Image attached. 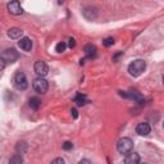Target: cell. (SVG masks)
I'll list each match as a JSON object with an SVG mask.
<instances>
[{"label":"cell","mask_w":164,"mask_h":164,"mask_svg":"<svg viewBox=\"0 0 164 164\" xmlns=\"http://www.w3.org/2000/svg\"><path fill=\"white\" fill-rule=\"evenodd\" d=\"M63 1H64V0H58V3H59V4H62Z\"/></svg>","instance_id":"cell-27"},{"label":"cell","mask_w":164,"mask_h":164,"mask_svg":"<svg viewBox=\"0 0 164 164\" xmlns=\"http://www.w3.org/2000/svg\"><path fill=\"white\" fill-rule=\"evenodd\" d=\"M75 102L77 103V105L82 106V105H85V104L87 103V100H86V96H85V95H81V94H78V95L76 96Z\"/></svg>","instance_id":"cell-18"},{"label":"cell","mask_w":164,"mask_h":164,"mask_svg":"<svg viewBox=\"0 0 164 164\" xmlns=\"http://www.w3.org/2000/svg\"><path fill=\"white\" fill-rule=\"evenodd\" d=\"M22 163H23V158L21 154H18V153L14 154L9 159V164H22Z\"/></svg>","instance_id":"cell-17"},{"label":"cell","mask_w":164,"mask_h":164,"mask_svg":"<svg viewBox=\"0 0 164 164\" xmlns=\"http://www.w3.org/2000/svg\"><path fill=\"white\" fill-rule=\"evenodd\" d=\"M71 113H72L73 118H77V110H76V109H72V110H71Z\"/></svg>","instance_id":"cell-25"},{"label":"cell","mask_w":164,"mask_h":164,"mask_svg":"<svg viewBox=\"0 0 164 164\" xmlns=\"http://www.w3.org/2000/svg\"><path fill=\"white\" fill-rule=\"evenodd\" d=\"M5 60H3V59H1V60H0V69H1V71H4V68H5Z\"/></svg>","instance_id":"cell-24"},{"label":"cell","mask_w":164,"mask_h":164,"mask_svg":"<svg viewBox=\"0 0 164 164\" xmlns=\"http://www.w3.org/2000/svg\"><path fill=\"white\" fill-rule=\"evenodd\" d=\"M163 128H164V123H163Z\"/></svg>","instance_id":"cell-29"},{"label":"cell","mask_w":164,"mask_h":164,"mask_svg":"<svg viewBox=\"0 0 164 164\" xmlns=\"http://www.w3.org/2000/svg\"><path fill=\"white\" fill-rule=\"evenodd\" d=\"M119 95L126 97V99H131L133 102H144V96L137 91H119Z\"/></svg>","instance_id":"cell-7"},{"label":"cell","mask_w":164,"mask_h":164,"mask_svg":"<svg viewBox=\"0 0 164 164\" xmlns=\"http://www.w3.org/2000/svg\"><path fill=\"white\" fill-rule=\"evenodd\" d=\"M18 46L22 49L23 51H30L32 49V41L28 37H21L18 41Z\"/></svg>","instance_id":"cell-11"},{"label":"cell","mask_w":164,"mask_h":164,"mask_svg":"<svg viewBox=\"0 0 164 164\" xmlns=\"http://www.w3.org/2000/svg\"><path fill=\"white\" fill-rule=\"evenodd\" d=\"M124 163L126 164H137L140 163V155L137 153H131L124 158Z\"/></svg>","instance_id":"cell-13"},{"label":"cell","mask_w":164,"mask_h":164,"mask_svg":"<svg viewBox=\"0 0 164 164\" xmlns=\"http://www.w3.org/2000/svg\"><path fill=\"white\" fill-rule=\"evenodd\" d=\"M1 59L8 63H14L18 59V53L16 51V49H5L1 53Z\"/></svg>","instance_id":"cell-5"},{"label":"cell","mask_w":164,"mask_h":164,"mask_svg":"<svg viewBox=\"0 0 164 164\" xmlns=\"http://www.w3.org/2000/svg\"><path fill=\"white\" fill-rule=\"evenodd\" d=\"M65 49H67V44L59 43V44H57V46H55V51H57V53H63V51H65Z\"/></svg>","instance_id":"cell-19"},{"label":"cell","mask_w":164,"mask_h":164,"mask_svg":"<svg viewBox=\"0 0 164 164\" xmlns=\"http://www.w3.org/2000/svg\"><path fill=\"white\" fill-rule=\"evenodd\" d=\"M82 14L85 17L86 19L89 21H95L97 18V10L95 8H92V6H87L82 10Z\"/></svg>","instance_id":"cell-10"},{"label":"cell","mask_w":164,"mask_h":164,"mask_svg":"<svg viewBox=\"0 0 164 164\" xmlns=\"http://www.w3.org/2000/svg\"><path fill=\"white\" fill-rule=\"evenodd\" d=\"M32 86H33V89H35V91L36 92H39V94H45L48 91V89H49V83L48 81L45 80L44 77H37L36 80H33V83H32Z\"/></svg>","instance_id":"cell-4"},{"label":"cell","mask_w":164,"mask_h":164,"mask_svg":"<svg viewBox=\"0 0 164 164\" xmlns=\"http://www.w3.org/2000/svg\"><path fill=\"white\" fill-rule=\"evenodd\" d=\"M13 83H14V87L19 91H24L28 86V82H27V78H26V75L23 72L18 71L14 75V78H13Z\"/></svg>","instance_id":"cell-2"},{"label":"cell","mask_w":164,"mask_h":164,"mask_svg":"<svg viewBox=\"0 0 164 164\" xmlns=\"http://www.w3.org/2000/svg\"><path fill=\"white\" fill-rule=\"evenodd\" d=\"M22 35H23V31L21 28H18V27H13V28H10L8 31V36L10 37V39H13V40L21 39V37H22Z\"/></svg>","instance_id":"cell-14"},{"label":"cell","mask_w":164,"mask_h":164,"mask_svg":"<svg viewBox=\"0 0 164 164\" xmlns=\"http://www.w3.org/2000/svg\"><path fill=\"white\" fill-rule=\"evenodd\" d=\"M150 131H151V127H150V124L148 122H141V123H138L137 127H136V132L140 136H148L150 133Z\"/></svg>","instance_id":"cell-9"},{"label":"cell","mask_w":164,"mask_h":164,"mask_svg":"<svg viewBox=\"0 0 164 164\" xmlns=\"http://www.w3.org/2000/svg\"><path fill=\"white\" fill-rule=\"evenodd\" d=\"M132 149H133V141L128 137L121 138L117 144V150L121 154H128V153H131Z\"/></svg>","instance_id":"cell-3"},{"label":"cell","mask_w":164,"mask_h":164,"mask_svg":"<svg viewBox=\"0 0 164 164\" xmlns=\"http://www.w3.org/2000/svg\"><path fill=\"white\" fill-rule=\"evenodd\" d=\"M53 164H64V160H63L62 158H57L53 160Z\"/></svg>","instance_id":"cell-23"},{"label":"cell","mask_w":164,"mask_h":164,"mask_svg":"<svg viewBox=\"0 0 164 164\" xmlns=\"http://www.w3.org/2000/svg\"><path fill=\"white\" fill-rule=\"evenodd\" d=\"M6 8H8V12L13 16H21L23 13V8L18 0H12Z\"/></svg>","instance_id":"cell-6"},{"label":"cell","mask_w":164,"mask_h":164,"mask_svg":"<svg viewBox=\"0 0 164 164\" xmlns=\"http://www.w3.org/2000/svg\"><path fill=\"white\" fill-rule=\"evenodd\" d=\"M163 83H164V76H163Z\"/></svg>","instance_id":"cell-28"},{"label":"cell","mask_w":164,"mask_h":164,"mask_svg":"<svg viewBox=\"0 0 164 164\" xmlns=\"http://www.w3.org/2000/svg\"><path fill=\"white\" fill-rule=\"evenodd\" d=\"M80 163H91V162H90V160H81V162H80Z\"/></svg>","instance_id":"cell-26"},{"label":"cell","mask_w":164,"mask_h":164,"mask_svg":"<svg viewBox=\"0 0 164 164\" xmlns=\"http://www.w3.org/2000/svg\"><path fill=\"white\" fill-rule=\"evenodd\" d=\"M40 105H41V102H40L39 97H31L30 99V108L31 109L37 110L40 108Z\"/></svg>","instance_id":"cell-16"},{"label":"cell","mask_w":164,"mask_h":164,"mask_svg":"<svg viewBox=\"0 0 164 164\" xmlns=\"http://www.w3.org/2000/svg\"><path fill=\"white\" fill-rule=\"evenodd\" d=\"M113 44H114V39H111V37H108V39L103 40V45H104V46H106V48L111 46Z\"/></svg>","instance_id":"cell-20"},{"label":"cell","mask_w":164,"mask_h":164,"mask_svg":"<svg viewBox=\"0 0 164 164\" xmlns=\"http://www.w3.org/2000/svg\"><path fill=\"white\" fill-rule=\"evenodd\" d=\"M35 72H36V75L37 76H40V77H45V76L48 75V72H49V67H48V64L45 62H36L35 63Z\"/></svg>","instance_id":"cell-8"},{"label":"cell","mask_w":164,"mask_h":164,"mask_svg":"<svg viewBox=\"0 0 164 164\" xmlns=\"http://www.w3.org/2000/svg\"><path fill=\"white\" fill-rule=\"evenodd\" d=\"M72 148H73V144L71 141H65L64 144H63V149L64 150H71Z\"/></svg>","instance_id":"cell-21"},{"label":"cell","mask_w":164,"mask_h":164,"mask_svg":"<svg viewBox=\"0 0 164 164\" xmlns=\"http://www.w3.org/2000/svg\"><path fill=\"white\" fill-rule=\"evenodd\" d=\"M83 51H85V54L87 55V58L92 59V58H95V57H96L97 49H96L95 45H92V44H87V45H85V48H83Z\"/></svg>","instance_id":"cell-12"},{"label":"cell","mask_w":164,"mask_h":164,"mask_svg":"<svg viewBox=\"0 0 164 164\" xmlns=\"http://www.w3.org/2000/svg\"><path fill=\"white\" fill-rule=\"evenodd\" d=\"M146 69V63L142 59H136L128 65V73L133 77H138L142 72Z\"/></svg>","instance_id":"cell-1"},{"label":"cell","mask_w":164,"mask_h":164,"mask_svg":"<svg viewBox=\"0 0 164 164\" xmlns=\"http://www.w3.org/2000/svg\"><path fill=\"white\" fill-rule=\"evenodd\" d=\"M16 151L18 153V154H26L27 153V144L24 141H19V142H17V145H16Z\"/></svg>","instance_id":"cell-15"},{"label":"cell","mask_w":164,"mask_h":164,"mask_svg":"<svg viewBox=\"0 0 164 164\" xmlns=\"http://www.w3.org/2000/svg\"><path fill=\"white\" fill-rule=\"evenodd\" d=\"M68 41H69V43H68V46L71 48V49H73V48L76 46V40H75V39H69Z\"/></svg>","instance_id":"cell-22"}]
</instances>
